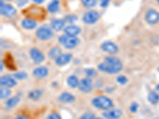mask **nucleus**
Returning a JSON list of instances; mask_svg holds the SVG:
<instances>
[{
    "mask_svg": "<svg viewBox=\"0 0 159 119\" xmlns=\"http://www.w3.org/2000/svg\"><path fill=\"white\" fill-rule=\"evenodd\" d=\"M61 49L58 47H54L51 49V50L49 52V57L52 58V59H57V57H59L61 56Z\"/></svg>",
    "mask_w": 159,
    "mask_h": 119,
    "instance_id": "nucleus-23",
    "label": "nucleus"
},
{
    "mask_svg": "<svg viewBox=\"0 0 159 119\" xmlns=\"http://www.w3.org/2000/svg\"><path fill=\"white\" fill-rule=\"evenodd\" d=\"M14 77H15V79H24L27 77V74L24 72H19L15 73V74L14 75Z\"/></svg>",
    "mask_w": 159,
    "mask_h": 119,
    "instance_id": "nucleus-28",
    "label": "nucleus"
},
{
    "mask_svg": "<svg viewBox=\"0 0 159 119\" xmlns=\"http://www.w3.org/2000/svg\"><path fill=\"white\" fill-rule=\"evenodd\" d=\"M74 99L75 98L72 95L65 92V93H63V94H61L59 96L58 100H59L60 102H61V103H71V102L74 101Z\"/></svg>",
    "mask_w": 159,
    "mask_h": 119,
    "instance_id": "nucleus-18",
    "label": "nucleus"
},
{
    "mask_svg": "<svg viewBox=\"0 0 159 119\" xmlns=\"http://www.w3.org/2000/svg\"><path fill=\"white\" fill-rule=\"evenodd\" d=\"M22 27L26 29H33L36 27L37 23L34 20L31 19V18H25L22 21Z\"/></svg>",
    "mask_w": 159,
    "mask_h": 119,
    "instance_id": "nucleus-17",
    "label": "nucleus"
},
{
    "mask_svg": "<svg viewBox=\"0 0 159 119\" xmlns=\"http://www.w3.org/2000/svg\"><path fill=\"white\" fill-rule=\"evenodd\" d=\"M1 71H2V62H1Z\"/></svg>",
    "mask_w": 159,
    "mask_h": 119,
    "instance_id": "nucleus-40",
    "label": "nucleus"
},
{
    "mask_svg": "<svg viewBox=\"0 0 159 119\" xmlns=\"http://www.w3.org/2000/svg\"><path fill=\"white\" fill-rule=\"evenodd\" d=\"M72 59V55L70 53H65V54H61L59 57L56 59V64L59 66H63V65L67 64L69 63Z\"/></svg>",
    "mask_w": 159,
    "mask_h": 119,
    "instance_id": "nucleus-14",
    "label": "nucleus"
},
{
    "mask_svg": "<svg viewBox=\"0 0 159 119\" xmlns=\"http://www.w3.org/2000/svg\"><path fill=\"white\" fill-rule=\"evenodd\" d=\"M0 11L3 16L7 17V18H11L16 14V10L12 6L9 4H3L2 2H1V6H0Z\"/></svg>",
    "mask_w": 159,
    "mask_h": 119,
    "instance_id": "nucleus-7",
    "label": "nucleus"
},
{
    "mask_svg": "<svg viewBox=\"0 0 159 119\" xmlns=\"http://www.w3.org/2000/svg\"><path fill=\"white\" fill-rule=\"evenodd\" d=\"M27 2L28 0H18V1H17V5H18V7H22V6L25 5Z\"/></svg>",
    "mask_w": 159,
    "mask_h": 119,
    "instance_id": "nucleus-35",
    "label": "nucleus"
},
{
    "mask_svg": "<svg viewBox=\"0 0 159 119\" xmlns=\"http://www.w3.org/2000/svg\"><path fill=\"white\" fill-rule=\"evenodd\" d=\"M30 53L31 58H32V60L35 62V63H42L44 60H45V56H44L43 53H42L39 49H32L30 50Z\"/></svg>",
    "mask_w": 159,
    "mask_h": 119,
    "instance_id": "nucleus-9",
    "label": "nucleus"
},
{
    "mask_svg": "<svg viewBox=\"0 0 159 119\" xmlns=\"http://www.w3.org/2000/svg\"><path fill=\"white\" fill-rule=\"evenodd\" d=\"M18 102H19V98L12 97L6 102V106H7V107H9V108H11V107H14L15 106H16V105L18 104Z\"/></svg>",
    "mask_w": 159,
    "mask_h": 119,
    "instance_id": "nucleus-24",
    "label": "nucleus"
},
{
    "mask_svg": "<svg viewBox=\"0 0 159 119\" xmlns=\"http://www.w3.org/2000/svg\"><path fill=\"white\" fill-rule=\"evenodd\" d=\"M146 20L150 24H155L159 21V13L154 10H150L146 15Z\"/></svg>",
    "mask_w": 159,
    "mask_h": 119,
    "instance_id": "nucleus-10",
    "label": "nucleus"
},
{
    "mask_svg": "<svg viewBox=\"0 0 159 119\" xmlns=\"http://www.w3.org/2000/svg\"><path fill=\"white\" fill-rule=\"evenodd\" d=\"M99 18V15L97 11H90L85 13L83 16V21L86 24H93L98 21Z\"/></svg>",
    "mask_w": 159,
    "mask_h": 119,
    "instance_id": "nucleus-6",
    "label": "nucleus"
},
{
    "mask_svg": "<svg viewBox=\"0 0 159 119\" xmlns=\"http://www.w3.org/2000/svg\"><path fill=\"white\" fill-rule=\"evenodd\" d=\"M60 7V2L58 0H52L48 6V11L50 13H56Z\"/></svg>",
    "mask_w": 159,
    "mask_h": 119,
    "instance_id": "nucleus-22",
    "label": "nucleus"
},
{
    "mask_svg": "<svg viewBox=\"0 0 159 119\" xmlns=\"http://www.w3.org/2000/svg\"><path fill=\"white\" fill-rule=\"evenodd\" d=\"M79 39L76 37L63 35L59 37V42L66 49H73L79 43Z\"/></svg>",
    "mask_w": 159,
    "mask_h": 119,
    "instance_id": "nucleus-4",
    "label": "nucleus"
},
{
    "mask_svg": "<svg viewBox=\"0 0 159 119\" xmlns=\"http://www.w3.org/2000/svg\"><path fill=\"white\" fill-rule=\"evenodd\" d=\"M98 68L107 74H116L122 70L123 64L117 57L107 56L105 58L103 63L98 65Z\"/></svg>",
    "mask_w": 159,
    "mask_h": 119,
    "instance_id": "nucleus-1",
    "label": "nucleus"
},
{
    "mask_svg": "<svg viewBox=\"0 0 159 119\" xmlns=\"http://www.w3.org/2000/svg\"><path fill=\"white\" fill-rule=\"evenodd\" d=\"M92 104L95 107L101 110H108L112 107V101L106 96H98L92 100Z\"/></svg>",
    "mask_w": 159,
    "mask_h": 119,
    "instance_id": "nucleus-3",
    "label": "nucleus"
},
{
    "mask_svg": "<svg viewBox=\"0 0 159 119\" xmlns=\"http://www.w3.org/2000/svg\"><path fill=\"white\" fill-rule=\"evenodd\" d=\"M93 119H102V118H100V117H94Z\"/></svg>",
    "mask_w": 159,
    "mask_h": 119,
    "instance_id": "nucleus-41",
    "label": "nucleus"
},
{
    "mask_svg": "<svg viewBox=\"0 0 159 119\" xmlns=\"http://www.w3.org/2000/svg\"><path fill=\"white\" fill-rule=\"evenodd\" d=\"M101 49L109 54H115L118 52V47L116 45L111 42H106L102 44Z\"/></svg>",
    "mask_w": 159,
    "mask_h": 119,
    "instance_id": "nucleus-11",
    "label": "nucleus"
},
{
    "mask_svg": "<svg viewBox=\"0 0 159 119\" xmlns=\"http://www.w3.org/2000/svg\"><path fill=\"white\" fill-rule=\"evenodd\" d=\"M0 84L7 87H13L17 84V82L15 79L10 77V76H5L1 77L0 79Z\"/></svg>",
    "mask_w": 159,
    "mask_h": 119,
    "instance_id": "nucleus-13",
    "label": "nucleus"
},
{
    "mask_svg": "<svg viewBox=\"0 0 159 119\" xmlns=\"http://www.w3.org/2000/svg\"><path fill=\"white\" fill-rule=\"evenodd\" d=\"M80 90L83 93H89L92 89V81L89 78H84L79 83Z\"/></svg>",
    "mask_w": 159,
    "mask_h": 119,
    "instance_id": "nucleus-8",
    "label": "nucleus"
},
{
    "mask_svg": "<svg viewBox=\"0 0 159 119\" xmlns=\"http://www.w3.org/2000/svg\"><path fill=\"white\" fill-rule=\"evenodd\" d=\"M51 26H52V29L56 31L61 30L62 28L65 26V22L63 20L61 19L52 20V22H51Z\"/></svg>",
    "mask_w": 159,
    "mask_h": 119,
    "instance_id": "nucleus-19",
    "label": "nucleus"
},
{
    "mask_svg": "<svg viewBox=\"0 0 159 119\" xmlns=\"http://www.w3.org/2000/svg\"><path fill=\"white\" fill-rule=\"evenodd\" d=\"M7 1H11V0H7Z\"/></svg>",
    "mask_w": 159,
    "mask_h": 119,
    "instance_id": "nucleus-42",
    "label": "nucleus"
},
{
    "mask_svg": "<svg viewBox=\"0 0 159 119\" xmlns=\"http://www.w3.org/2000/svg\"><path fill=\"white\" fill-rule=\"evenodd\" d=\"M156 90H157V91H159V83L156 86Z\"/></svg>",
    "mask_w": 159,
    "mask_h": 119,
    "instance_id": "nucleus-39",
    "label": "nucleus"
},
{
    "mask_svg": "<svg viewBox=\"0 0 159 119\" xmlns=\"http://www.w3.org/2000/svg\"><path fill=\"white\" fill-rule=\"evenodd\" d=\"M67 83L69 87L72 88H75V87L79 86V80H78L77 77L75 76H70L67 79Z\"/></svg>",
    "mask_w": 159,
    "mask_h": 119,
    "instance_id": "nucleus-20",
    "label": "nucleus"
},
{
    "mask_svg": "<svg viewBox=\"0 0 159 119\" xmlns=\"http://www.w3.org/2000/svg\"><path fill=\"white\" fill-rule=\"evenodd\" d=\"M109 2H110V0H101L100 5H101V7H107V4L109 3Z\"/></svg>",
    "mask_w": 159,
    "mask_h": 119,
    "instance_id": "nucleus-36",
    "label": "nucleus"
},
{
    "mask_svg": "<svg viewBox=\"0 0 159 119\" xmlns=\"http://www.w3.org/2000/svg\"><path fill=\"white\" fill-rule=\"evenodd\" d=\"M148 101L151 104H157L159 102V95L155 91H150L148 95Z\"/></svg>",
    "mask_w": 159,
    "mask_h": 119,
    "instance_id": "nucleus-21",
    "label": "nucleus"
},
{
    "mask_svg": "<svg viewBox=\"0 0 159 119\" xmlns=\"http://www.w3.org/2000/svg\"><path fill=\"white\" fill-rule=\"evenodd\" d=\"M85 73L88 75L90 77H93L96 75V72L94 70V69H86L85 70Z\"/></svg>",
    "mask_w": 159,
    "mask_h": 119,
    "instance_id": "nucleus-32",
    "label": "nucleus"
},
{
    "mask_svg": "<svg viewBox=\"0 0 159 119\" xmlns=\"http://www.w3.org/2000/svg\"><path fill=\"white\" fill-rule=\"evenodd\" d=\"M36 36L40 40H49L52 37V32L47 25H42L37 30Z\"/></svg>",
    "mask_w": 159,
    "mask_h": 119,
    "instance_id": "nucleus-5",
    "label": "nucleus"
},
{
    "mask_svg": "<svg viewBox=\"0 0 159 119\" xmlns=\"http://www.w3.org/2000/svg\"><path fill=\"white\" fill-rule=\"evenodd\" d=\"M117 82L121 85H124L127 83V77H125L123 76H120L117 78Z\"/></svg>",
    "mask_w": 159,
    "mask_h": 119,
    "instance_id": "nucleus-31",
    "label": "nucleus"
},
{
    "mask_svg": "<svg viewBox=\"0 0 159 119\" xmlns=\"http://www.w3.org/2000/svg\"><path fill=\"white\" fill-rule=\"evenodd\" d=\"M138 108H139V105H138V103H134L130 105V110L132 112V113H135V112L138 110Z\"/></svg>",
    "mask_w": 159,
    "mask_h": 119,
    "instance_id": "nucleus-33",
    "label": "nucleus"
},
{
    "mask_svg": "<svg viewBox=\"0 0 159 119\" xmlns=\"http://www.w3.org/2000/svg\"><path fill=\"white\" fill-rule=\"evenodd\" d=\"M47 119H61V117H60L59 114H57V113H52L48 116Z\"/></svg>",
    "mask_w": 159,
    "mask_h": 119,
    "instance_id": "nucleus-34",
    "label": "nucleus"
},
{
    "mask_svg": "<svg viewBox=\"0 0 159 119\" xmlns=\"http://www.w3.org/2000/svg\"><path fill=\"white\" fill-rule=\"evenodd\" d=\"M42 94V92L41 90H32V91L30 92L29 98L30 99H33V100H37V99H38L40 97H41Z\"/></svg>",
    "mask_w": 159,
    "mask_h": 119,
    "instance_id": "nucleus-25",
    "label": "nucleus"
},
{
    "mask_svg": "<svg viewBox=\"0 0 159 119\" xmlns=\"http://www.w3.org/2000/svg\"><path fill=\"white\" fill-rule=\"evenodd\" d=\"M48 72H48V69L46 68L39 67L34 70L33 75L36 78H38V79H43V78H45V76H47Z\"/></svg>",
    "mask_w": 159,
    "mask_h": 119,
    "instance_id": "nucleus-16",
    "label": "nucleus"
},
{
    "mask_svg": "<svg viewBox=\"0 0 159 119\" xmlns=\"http://www.w3.org/2000/svg\"><path fill=\"white\" fill-rule=\"evenodd\" d=\"M155 119H159V118H155Z\"/></svg>",
    "mask_w": 159,
    "mask_h": 119,
    "instance_id": "nucleus-44",
    "label": "nucleus"
},
{
    "mask_svg": "<svg viewBox=\"0 0 159 119\" xmlns=\"http://www.w3.org/2000/svg\"><path fill=\"white\" fill-rule=\"evenodd\" d=\"M65 20H66L68 22H69V23H72V22H74L75 21L77 20V17L75 16V15H69L65 17Z\"/></svg>",
    "mask_w": 159,
    "mask_h": 119,
    "instance_id": "nucleus-29",
    "label": "nucleus"
},
{
    "mask_svg": "<svg viewBox=\"0 0 159 119\" xmlns=\"http://www.w3.org/2000/svg\"><path fill=\"white\" fill-rule=\"evenodd\" d=\"M11 90L7 88L3 87V88H1V90H0V98H1V99H7V98L11 95Z\"/></svg>",
    "mask_w": 159,
    "mask_h": 119,
    "instance_id": "nucleus-26",
    "label": "nucleus"
},
{
    "mask_svg": "<svg viewBox=\"0 0 159 119\" xmlns=\"http://www.w3.org/2000/svg\"><path fill=\"white\" fill-rule=\"evenodd\" d=\"M65 33L68 36L76 37L80 33V29L76 25H69V26L65 28Z\"/></svg>",
    "mask_w": 159,
    "mask_h": 119,
    "instance_id": "nucleus-15",
    "label": "nucleus"
},
{
    "mask_svg": "<svg viewBox=\"0 0 159 119\" xmlns=\"http://www.w3.org/2000/svg\"><path fill=\"white\" fill-rule=\"evenodd\" d=\"M44 1H45V0H34V2L35 3H38V4L42 3Z\"/></svg>",
    "mask_w": 159,
    "mask_h": 119,
    "instance_id": "nucleus-38",
    "label": "nucleus"
},
{
    "mask_svg": "<svg viewBox=\"0 0 159 119\" xmlns=\"http://www.w3.org/2000/svg\"><path fill=\"white\" fill-rule=\"evenodd\" d=\"M122 114L123 113L120 110H107L103 113V116L106 119H119Z\"/></svg>",
    "mask_w": 159,
    "mask_h": 119,
    "instance_id": "nucleus-12",
    "label": "nucleus"
},
{
    "mask_svg": "<svg viewBox=\"0 0 159 119\" xmlns=\"http://www.w3.org/2000/svg\"><path fill=\"white\" fill-rule=\"evenodd\" d=\"M94 118V114L91 113V112H87V113H85L84 114L81 116V117H80L79 119H93Z\"/></svg>",
    "mask_w": 159,
    "mask_h": 119,
    "instance_id": "nucleus-30",
    "label": "nucleus"
},
{
    "mask_svg": "<svg viewBox=\"0 0 159 119\" xmlns=\"http://www.w3.org/2000/svg\"><path fill=\"white\" fill-rule=\"evenodd\" d=\"M157 1H158V2H159V0H157Z\"/></svg>",
    "mask_w": 159,
    "mask_h": 119,
    "instance_id": "nucleus-43",
    "label": "nucleus"
},
{
    "mask_svg": "<svg viewBox=\"0 0 159 119\" xmlns=\"http://www.w3.org/2000/svg\"><path fill=\"white\" fill-rule=\"evenodd\" d=\"M81 2L86 7H92L96 5V0H81Z\"/></svg>",
    "mask_w": 159,
    "mask_h": 119,
    "instance_id": "nucleus-27",
    "label": "nucleus"
},
{
    "mask_svg": "<svg viewBox=\"0 0 159 119\" xmlns=\"http://www.w3.org/2000/svg\"><path fill=\"white\" fill-rule=\"evenodd\" d=\"M15 119H27L26 117H25V116H22V115H18L16 117H15Z\"/></svg>",
    "mask_w": 159,
    "mask_h": 119,
    "instance_id": "nucleus-37",
    "label": "nucleus"
},
{
    "mask_svg": "<svg viewBox=\"0 0 159 119\" xmlns=\"http://www.w3.org/2000/svg\"><path fill=\"white\" fill-rule=\"evenodd\" d=\"M23 13L27 17H29V18L31 19H42L45 17V11L43 10V8L38 7H34V6H32L30 8L25 9L23 11Z\"/></svg>",
    "mask_w": 159,
    "mask_h": 119,
    "instance_id": "nucleus-2",
    "label": "nucleus"
}]
</instances>
